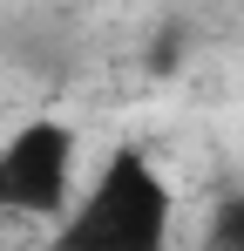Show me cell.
Returning <instances> with one entry per match:
<instances>
[{"instance_id": "cell-1", "label": "cell", "mask_w": 244, "mask_h": 251, "mask_svg": "<svg viewBox=\"0 0 244 251\" xmlns=\"http://www.w3.org/2000/svg\"><path fill=\"white\" fill-rule=\"evenodd\" d=\"M176 245V183L143 143H116L75 183L54 217L48 251H170Z\"/></svg>"}, {"instance_id": "cell-2", "label": "cell", "mask_w": 244, "mask_h": 251, "mask_svg": "<svg viewBox=\"0 0 244 251\" xmlns=\"http://www.w3.org/2000/svg\"><path fill=\"white\" fill-rule=\"evenodd\" d=\"M81 183V136L61 116L0 136V224H54Z\"/></svg>"}, {"instance_id": "cell-3", "label": "cell", "mask_w": 244, "mask_h": 251, "mask_svg": "<svg viewBox=\"0 0 244 251\" xmlns=\"http://www.w3.org/2000/svg\"><path fill=\"white\" fill-rule=\"evenodd\" d=\"M203 251H244V183H231V190L210 204V224H203Z\"/></svg>"}]
</instances>
